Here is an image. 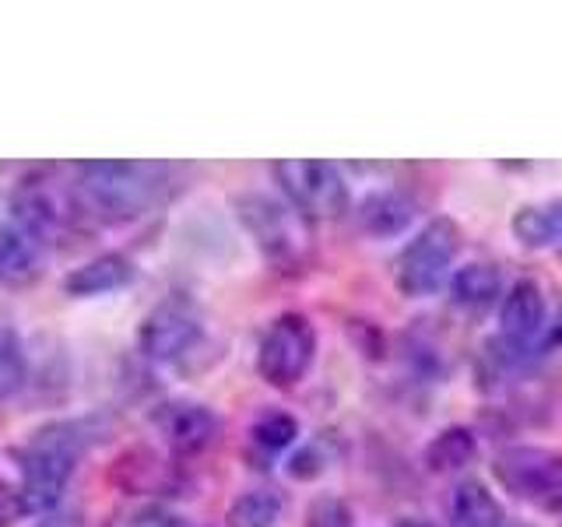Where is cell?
<instances>
[{
	"mask_svg": "<svg viewBox=\"0 0 562 527\" xmlns=\"http://www.w3.org/2000/svg\"><path fill=\"white\" fill-rule=\"evenodd\" d=\"M105 436L99 418H60L35 429L22 450V496L25 514H49L78 471L81 453L92 450Z\"/></svg>",
	"mask_w": 562,
	"mask_h": 527,
	"instance_id": "cell-1",
	"label": "cell"
},
{
	"mask_svg": "<svg viewBox=\"0 0 562 527\" xmlns=\"http://www.w3.org/2000/svg\"><path fill=\"white\" fill-rule=\"evenodd\" d=\"M78 201L105 222H134L162 201L169 166L127 162V158H95L78 169Z\"/></svg>",
	"mask_w": 562,
	"mask_h": 527,
	"instance_id": "cell-2",
	"label": "cell"
},
{
	"mask_svg": "<svg viewBox=\"0 0 562 527\" xmlns=\"http://www.w3.org/2000/svg\"><path fill=\"white\" fill-rule=\"evenodd\" d=\"M461 246V228L450 218H432L426 228H418V236L404 246L397 257L394 285L408 299H426L443 289L450 278V264Z\"/></svg>",
	"mask_w": 562,
	"mask_h": 527,
	"instance_id": "cell-3",
	"label": "cell"
},
{
	"mask_svg": "<svg viewBox=\"0 0 562 527\" xmlns=\"http://www.w3.org/2000/svg\"><path fill=\"white\" fill-rule=\"evenodd\" d=\"M492 474L509 496L527 506H562V453L549 447H506L492 461Z\"/></svg>",
	"mask_w": 562,
	"mask_h": 527,
	"instance_id": "cell-4",
	"label": "cell"
},
{
	"mask_svg": "<svg viewBox=\"0 0 562 527\" xmlns=\"http://www.w3.org/2000/svg\"><path fill=\"white\" fill-rule=\"evenodd\" d=\"M316 356V330L303 313H281L257 345V373L271 386H295Z\"/></svg>",
	"mask_w": 562,
	"mask_h": 527,
	"instance_id": "cell-5",
	"label": "cell"
},
{
	"mask_svg": "<svg viewBox=\"0 0 562 527\" xmlns=\"http://www.w3.org/2000/svg\"><path fill=\"white\" fill-rule=\"evenodd\" d=\"M278 187L295 211L310 218H338L348 204V187L334 162L324 158H285L271 166Z\"/></svg>",
	"mask_w": 562,
	"mask_h": 527,
	"instance_id": "cell-6",
	"label": "cell"
},
{
	"mask_svg": "<svg viewBox=\"0 0 562 527\" xmlns=\"http://www.w3.org/2000/svg\"><path fill=\"white\" fill-rule=\"evenodd\" d=\"M204 321L190 299H166L158 303L137 330L140 356L151 362H176L201 341Z\"/></svg>",
	"mask_w": 562,
	"mask_h": 527,
	"instance_id": "cell-7",
	"label": "cell"
},
{
	"mask_svg": "<svg viewBox=\"0 0 562 527\" xmlns=\"http://www.w3.org/2000/svg\"><path fill=\"white\" fill-rule=\"evenodd\" d=\"M549 327L552 310L541 285L538 281H517L499 303V341L517 356H527V351L541 348Z\"/></svg>",
	"mask_w": 562,
	"mask_h": 527,
	"instance_id": "cell-8",
	"label": "cell"
},
{
	"mask_svg": "<svg viewBox=\"0 0 562 527\" xmlns=\"http://www.w3.org/2000/svg\"><path fill=\"white\" fill-rule=\"evenodd\" d=\"M236 211L246 233L254 236V243L271 260H292L299 254L303 228H299L289 204H278L271 198H263V193H246V198L236 201Z\"/></svg>",
	"mask_w": 562,
	"mask_h": 527,
	"instance_id": "cell-9",
	"label": "cell"
},
{
	"mask_svg": "<svg viewBox=\"0 0 562 527\" xmlns=\"http://www.w3.org/2000/svg\"><path fill=\"white\" fill-rule=\"evenodd\" d=\"M155 429L176 453H201L215 444L222 418L201 401H166L155 408Z\"/></svg>",
	"mask_w": 562,
	"mask_h": 527,
	"instance_id": "cell-10",
	"label": "cell"
},
{
	"mask_svg": "<svg viewBox=\"0 0 562 527\" xmlns=\"http://www.w3.org/2000/svg\"><path fill=\"white\" fill-rule=\"evenodd\" d=\"M43 274V246L25 225L0 222V285L22 289Z\"/></svg>",
	"mask_w": 562,
	"mask_h": 527,
	"instance_id": "cell-11",
	"label": "cell"
},
{
	"mask_svg": "<svg viewBox=\"0 0 562 527\" xmlns=\"http://www.w3.org/2000/svg\"><path fill=\"white\" fill-rule=\"evenodd\" d=\"M134 281V264L123 257V254H102L95 260L81 264L67 278H64V289L67 295L75 299H92V295H110L127 289Z\"/></svg>",
	"mask_w": 562,
	"mask_h": 527,
	"instance_id": "cell-12",
	"label": "cell"
},
{
	"mask_svg": "<svg viewBox=\"0 0 562 527\" xmlns=\"http://www.w3.org/2000/svg\"><path fill=\"white\" fill-rule=\"evenodd\" d=\"M412 218H415V204L412 198H404L401 190H373V193H366L359 204L362 233L376 239L401 236L404 228L412 225Z\"/></svg>",
	"mask_w": 562,
	"mask_h": 527,
	"instance_id": "cell-13",
	"label": "cell"
},
{
	"mask_svg": "<svg viewBox=\"0 0 562 527\" xmlns=\"http://www.w3.org/2000/svg\"><path fill=\"white\" fill-rule=\"evenodd\" d=\"M509 233L517 236L527 250H552L562 246V198H552L544 204H524L509 218Z\"/></svg>",
	"mask_w": 562,
	"mask_h": 527,
	"instance_id": "cell-14",
	"label": "cell"
},
{
	"mask_svg": "<svg viewBox=\"0 0 562 527\" xmlns=\"http://www.w3.org/2000/svg\"><path fill=\"white\" fill-rule=\"evenodd\" d=\"M506 509L503 503L485 489V482H457L453 496H450V524L453 527H499L506 524Z\"/></svg>",
	"mask_w": 562,
	"mask_h": 527,
	"instance_id": "cell-15",
	"label": "cell"
},
{
	"mask_svg": "<svg viewBox=\"0 0 562 527\" xmlns=\"http://www.w3.org/2000/svg\"><path fill=\"white\" fill-rule=\"evenodd\" d=\"M450 295L464 310H488L503 295V274L482 260L464 264V268H457V274H450Z\"/></svg>",
	"mask_w": 562,
	"mask_h": 527,
	"instance_id": "cell-16",
	"label": "cell"
},
{
	"mask_svg": "<svg viewBox=\"0 0 562 527\" xmlns=\"http://www.w3.org/2000/svg\"><path fill=\"white\" fill-rule=\"evenodd\" d=\"M281 496L274 489H246L243 496L228 506V527H274L281 517Z\"/></svg>",
	"mask_w": 562,
	"mask_h": 527,
	"instance_id": "cell-17",
	"label": "cell"
},
{
	"mask_svg": "<svg viewBox=\"0 0 562 527\" xmlns=\"http://www.w3.org/2000/svg\"><path fill=\"white\" fill-rule=\"evenodd\" d=\"M474 450H479V444H474L471 429L450 426V429H443L429 444L426 461H429L432 471H457V468H464V464L474 461Z\"/></svg>",
	"mask_w": 562,
	"mask_h": 527,
	"instance_id": "cell-18",
	"label": "cell"
},
{
	"mask_svg": "<svg viewBox=\"0 0 562 527\" xmlns=\"http://www.w3.org/2000/svg\"><path fill=\"white\" fill-rule=\"evenodd\" d=\"M250 439H254V447H260L263 453H281L299 439V422L289 412H263L254 422Z\"/></svg>",
	"mask_w": 562,
	"mask_h": 527,
	"instance_id": "cell-19",
	"label": "cell"
},
{
	"mask_svg": "<svg viewBox=\"0 0 562 527\" xmlns=\"http://www.w3.org/2000/svg\"><path fill=\"white\" fill-rule=\"evenodd\" d=\"M25 383V348L11 324L0 321V401L22 391Z\"/></svg>",
	"mask_w": 562,
	"mask_h": 527,
	"instance_id": "cell-20",
	"label": "cell"
},
{
	"mask_svg": "<svg viewBox=\"0 0 562 527\" xmlns=\"http://www.w3.org/2000/svg\"><path fill=\"white\" fill-rule=\"evenodd\" d=\"M105 527H180V517L158 503H137L127 509H116V514L105 520Z\"/></svg>",
	"mask_w": 562,
	"mask_h": 527,
	"instance_id": "cell-21",
	"label": "cell"
},
{
	"mask_svg": "<svg viewBox=\"0 0 562 527\" xmlns=\"http://www.w3.org/2000/svg\"><path fill=\"white\" fill-rule=\"evenodd\" d=\"M22 514H25L22 496H18L11 485H0V527H11Z\"/></svg>",
	"mask_w": 562,
	"mask_h": 527,
	"instance_id": "cell-22",
	"label": "cell"
},
{
	"mask_svg": "<svg viewBox=\"0 0 562 527\" xmlns=\"http://www.w3.org/2000/svg\"><path fill=\"white\" fill-rule=\"evenodd\" d=\"M43 527H75L70 520H49V524H43Z\"/></svg>",
	"mask_w": 562,
	"mask_h": 527,
	"instance_id": "cell-23",
	"label": "cell"
},
{
	"mask_svg": "<svg viewBox=\"0 0 562 527\" xmlns=\"http://www.w3.org/2000/svg\"><path fill=\"white\" fill-rule=\"evenodd\" d=\"M401 527H426V524H418V520H408V524H401Z\"/></svg>",
	"mask_w": 562,
	"mask_h": 527,
	"instance_id": "cell-24",
	"label": "cell"
},
{
	"mask_svg": "<svg viewBox=\"0 0 562 527\" xmlns=\"http://www.w3.org/2000/svg\"><path fill=\"white\" fill-rule=\"evenodd\" d=\"M499 527H520V524H514V520H506V524H499Z\"/></svg>",
	"mask_w": 562,
	"mask_h": 527,
	"instance_id": "cell-25",
	"label": "cell"
}]
</instances>
